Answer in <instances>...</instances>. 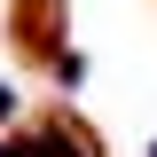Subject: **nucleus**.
I'll return each instance as SVG.
<instances>
[{"label":"nucleus","instance_id":"f257e3e1","mask_svg":"<svg viewBox=\"0 0 157 157\" xmlns=\"http://www.w3.org/2000/svg\"><path fill=\"white\" fill-rule=\"evenodd\" d=\"M55 78L78 86V78H86V55H78V47H55Z\"/></svg>","mask_w":157,"mask_h":157},{"label":"nucleus","instance_id":"f03ea898","mask_svg":"<svg viewBox=\"0 0 157 157\" xmlns=\"http://www.w3.org/2000/svg\"><path fill=\"white\" fill-rule=\"evenodd\" d=\"M8 118H16V94H8V86H0V126H8Z\"/></svg>","mask_w":157,"mask_h":157}]
</instances>
